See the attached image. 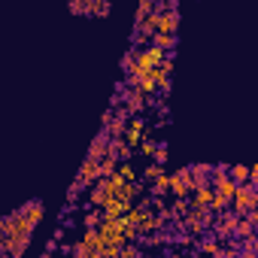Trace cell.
Masks as SVG:
<instances>
[{
  "instance_id": "6da1fadb",
  "label": "cell",
  "mask_w": 258,
  "mask_h": 258,
  "mask_svg": "<svg viewBox=\"0 0 258 258\" xmlns=\"http://www.w3.org/2000/svg\"><path fill=\"white\" fill-rule=\"evenodd\" d=\"M252 210H258V191H255V185H249V182L246 185H237V191L231 198V213L237 219H243Z\"/></svg>"
},
{
  "instance_id": "7a4b0ae2",
  "label": "cell",
  "mask_w": 258,
  "mask_h": 258,
  "mask_svg": "<svg viewBox=\"0 0 258 258\" xmlns=\"http://www.w3.org/2000/svg\"><path fill=\"white\" fill-rule=\"evenodd\" d=\"M146 137V118L143 115H131V118H127V124H124V146L127 149H137L140 146V140Z\"/></svg>"
},
{
  "instance_id": "3957f363",
  "label": "cell",
  "mask_w": 258,
  "mask_h": 258,
  "mask_svg": "<svg viewBox=\"0 0 258 258\" xmlns=\"http://www.w3.org/2000/svg\"><path fill=\"white\" fill-rule=\"evenodd\" d=\"M167 58V52H161V49H155V46H146V49H137V70L140 73H149V70H155V67H161V61Z\"/></svg>"
},
{
  "instance_id": "277c9868",
  "label": "cell",
  "mask_w": 258,
  "mask_h": 258,
  "mask_svg": "<svg viewBox=\"0 0 258 258\" xmlns=\"http://www.w3.org/2000/svg\"><path fill=\"white\" fill-rule=\"evenodd\" d=\"M195 188H191V173H188V167H179V170H170V188H167V195H173V198H188Z\"/></svg>"
},
{
  "instance_id": "5b68a950",
  "label": "cell",
  "mask_w": 258,
  "mask_h": 258,
  "mask_svg": "<svg viewBox=\"0 0 258 258\" xmlns=\"http://www.w3.org/2000/svg\"><path fill=\"white\" fill-rule=\"evenodd\" d=\"M97 179H100V173H97V161L85 158V161H82V167H79V176H76V182H79L82 188H91Z\"/></svg>"
},
{
  "instance_id": "8992f818",
  "label": "cell",
  "mask_w": 258,
  "mask_h": 258,
  "mask_svg": "<svg viewBox=\"0 0 258 258\" xmlns=\"http://www.w3.org/2000/svg\"><path fill=\"white\" fill-rule=\"evenodd\" d=\"M106 152H109V137H106V131H100V134L94 137L91 149H88V158H91V161H100V158H106Z\"/></svg>"
},
{
  "instance_id": "52a82bcc",
  "label": "cell",
  "mask_w": 258,
  "mask_h": 258,
  "mask_svg": "<svg viewBox=\"0 0 258 258\" xmlns=\"http://www.w3.org/2000/svg\"><path fill=\"white\" fill-rule=\"evenodd\" d=\"M188 173H191V188L210 185V164H188Z\"/></svg>"
},
{
  "instance_id": "ba28073f",
  "label": "cell",
  "mask_w": 258,
  "mask_h": 258,
  "mask_svg": "<svg viewBox=\"0 0 258 258\" xmlns=\"http://www.w3.org/2000/svg\"><path fill=\"white\" fill-rule=\"evenodd\" d=\"M140 188H143V182H140V179H137V182H124L112 198H118V201H131V204H134V198L140 195Z\"/></svg>"
},
{
  "instance_id": "9c48e42d",
  "label": "cell",
  "mask_w": 258,
  "mask_h": 258,
  "mask_svg": "<svg viewBox=\"0 0 258 258\" xmlns=\"http://www.w3.org/2000/svg\"><path fill=\"white\" fill-rule=\"evenodd\" d=\"M167 188H170V173L164 170V173H161L158 179H152V188H149V195H152V198H161V201H164Z\"/></svg>"
},
{
  "instance_id": "30bf717a",
  "label": "cell",
  "mask_w": 258,
  "mask_h": 258,
  "mask_svg": "<svg viewBox=\"0 0 258 258\" xmlns=\"http://www.w3.org/2000/svg\"><path fill=\"white\" fill-rule=\"evenodd\" d=\"M249 170L252 167H246V164H234V167H228V176H231L234 185H246L249 182Z\"/></svg>"
},
{
  "instance_id": "8fae6325",
  "label": "cell",
  "mask_w": 258,
  "mask_h": 258,
  "mask_svg": "<svg viewBox=\"0 0 258 258\" xmlns=\"http://www.w3.org/2000/svg\"><path fill=\"white\" fill-rule=\"evenodd\" d=\"M115 173H118V176H121L124 182H137V167H134L131 161H118Z\"/></svg>"
},
{
  "instance_id": "7c38bea8",
  "label": "cell",
  "mask_w": 258,
  "mask_h": 258,
  "mask_svg": "<svg viewBox=\"0 0 258 258\" xmlns=\"http://www.w3.org/2000/svg\"><path fill=\"white\" fill-rule=\"evenodd\" d=\"M155 13V0H140V7H137V13H134V25H140L143 19H149Z\"/></svg>"
},
{
  "instance_id": "4fadbf2b",
  "label": "cell",
  "mask_w": 258,
  "mask_h": 258,
  "mask_svg": "<svg viewBox=\"0 0 258 258\" xmlns=\"http://www.w3.org/2000/svg\"><path fill=\"white\" fill-rule=\"evenodd\" d=\"M170 213H173V219L179 222V219L188 213V198H173V207H170Z\"/></svg>"
},
{
  "instance_id": "5bb4252c",
  "label": "cell",
  "mask_w": 258,
  "mask_h": 258,
  "mask_svg": "<svg viewBox=\"0 0 258 258\" xmlns=\"http://www.w3.org/2000/svg\"><path fill=\"white\" fill-rule=\"evenodd\" d=\"M100 222H103V213H100V210H85V219H82L85 231H88V228H97Z\"/></svg>"
},
{
  "instance_id": "9a60e30c",
  "label": "cell",
  "mask_w": 258,
  "mask_h": 258,
  "mask_svg": "<svg viewBox=\"0 0 258 258\" xmlns=\"http://www.w3.org/2000/svg\"><path fill=\"white\" fill-rule=\"evenodd\" d=\"M155 149H158V143H155L152 137H143V140H140V152H143V155H149V158H152V155H155Z\"/></svg>"
},
{
  "instance_id": "2e32d148",
  "label": "cell",
  "mask_w": 258,
  "mask_h": 258,
  "mask_svg": "<svg viewBox=\"0 0 258 258\" xmlns=\"http://www.w3.org/2000/svg\"><path fill=\"white\" fill-rule=\"evenodd\" d=\"M161 173H164V167H158L155 161H152V164H146V170H143V176H146V179H158Z\"/></svg>"
},
{
  "instance_id": "e0dca14e",
  "label": "cell",
  "mask_w": 258,
  "mask_h": 258,
  "mask_svg": "<svg viewBox=\"0 0 258 258\" xmlns=\"http://www.w3.org/2000/svg\"><path fill=\"white\" fill-rule=\"evenodd\" d=\"M152 158H155V164H158V167H164V164H167V146L161 143V146L155 149V155H152Z\"/></svg>"
},
{
  "instance_id": "ac0fdd59",
  "label": "cell",
  "mask_w": 258,
  "mask_h": 258,
  "mask_svg": "<svg viewBox=\"0 0 258 258\" xmlns=\"http://www.w3.org/2000/svg\"><path fill=\"white\" fill-rule=\"evenodd\" d=\"M109 13V4L106 0H94V16H106Z\"/></svg>"
},
{
  "instance_id": "d6986e66",
  "label": "cell",
  "mask_w": 258,
  "mask_h": 258,
  "mask_svg": "<svg viewBox=\"0 0 258 258\" xmlns=\"http://www.w3.org/2000/svg\"><path fill=\"white\" fill-rule=\"evenodd\" d=\"M79 191H82V185H79V182H73V185H70V195H67V198H70V204H76V201H79Z\"/></svg>"
},
{
  "instance_id": "ffe728a7",
  "label": "cell",
  "mask_w": 258,
  "mask_h": 258,
  "mask_svg": "<svg viewBox=\"0 0 258 258\" xmlns=\"http://www.w3.org/2000/svg\"><path fill=\"white\" fill-rule=\"evenodd\" d=\"M70 13H85V10H82V0H73V4H70Z\"/></svg>"
},
{
  "instance_id": "44dd1931",
  "label": "cell",
  "mask_w": 258,
  "mask_h": 258,
  "mask_svg": "<svg viewBox=\"0 0 258 258\" xmlns=\"http://www.w3.org/2000/svg\"><path fill=\"white\" fill-rule=\"evenodd\" d=\"M237 258H255V252H252V249H240Z\"/></svg>"
},
{
  "instance_id": "7402d4cb",
  "label": "cell",
  "mask_w": 258,
  "mask_h": 258,
  "mask_svg": "<svg viewBox=\"0 0 258 258\" xmlns=\"http://www.w3.org/2000/svg\"><path fill=\"white\" fill-rule=\"evenodd\" d=\"M170 258H188V255H182V252H176V255H170Z\"/></svg>"
}]
</instances>
